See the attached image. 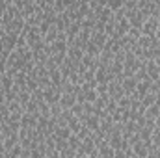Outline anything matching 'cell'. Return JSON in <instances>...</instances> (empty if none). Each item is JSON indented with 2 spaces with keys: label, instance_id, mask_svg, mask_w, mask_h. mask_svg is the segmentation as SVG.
Returning a JSON list of instances; mask_svg holds the SVG:
<instances>
[{
  "label": "cell",
  "instance_id": "1",
  "mask_svg": "<svg viewBox=\"0 0 160 158\" xmlns=\"http://www.w3.org/2000/svg\"><path fill=\"white\" fill-rule=\"evenodd\" d=\"M160 22L157 17H147L143 21V26H142V34H147V36H155L157 30H158Z\"/></svg>",
  "mask_w": 160,
  "mask_h": 158
},
{
  "label": "cell",
  "instance_id": "2",
  "mask_svg": "<svg viewBox=\"0 0 160 158\" xmlns=\"http://www.w3.org/2000/svg\"><path fill=\"white\" fill-rule=\"evenodd\" d=\"M77 102V95L73 91H62V97H60V106L62 108H73V104Z\"/></svg>",
  "mask_w": 160,
  "mask_h": 158
},
{
  "label": "cell",
  "instance_id": "3",
  "mask_svg": "<svg viewBox=\"0 0 160 158\" xmlns=\"http://www.w3.org/2000/svg\"><path fill=\"white\" fill-rule=\"evenodd\" d=\"M136 84H138V80L134 77H123L121 78V87H123L125 95H132L136 91Z\"/></svg>",
  "mask_w": 160,
  "mask_h": 158
},
{
  "label": "cell",
  "instance_id": "4",
  "mask_svg": "<svg viewBox=\"0 0 160 158\" xmlns=\"http://www.w3.org/2000/svg\"><path fill=\"white\" fill-rule=\"evenodd\" d=\"M97 151H99V156H108V158H114L116 156V149L106 141V138L97 145Z\"/></svg>",
  "mask_w": 160,
  "mask_h": 158
},
{
  "label": "cell",
  "instance_id": "5",
  "mask_svg": "<svg viewBox=\"0 0 160 158\" xmlns=\"http://www.w3.org/2000/svg\"><path fill=\"white\" fill-rule=\"evenodd\" d=\"M132 153L138 158H147L149 156V145H145L142 140H138L136 143H132Z\"/></svg>",
  "mask_w": 160,
  "mask_h": 158
},
{
  "label": "cell",
  "instance_id": "6",
  "mask_svg": "<svg viewBox=\"0 0 160 158\" xmlns=\"http://www.w3.org/2000/svg\"><path fill=\"white\" fill-rule=\"evenodd\" d=\"M145 71H147V75H149L151 80H158L160 78V67H158V63H157L155 60H147V62H145Z\"/></svg>",
  "mask_w": 160,
  "mask_h": 158
},
{
  "label": "cell",
  "instance_id": "7",
  "mask_svg": "<svg viewBox=\"0 0 160 158\" xmlns=\"http://www.w3.org/2000/svg\"><path fill=\"white\" fill-rule=\"evenodd\" d=\"M73 132H71V128L67 126V125H58L56 128H54V138H58V140H69V136H71Z\"/></svg>",
  "mask_w": 160,
  "mask_h": 158
},
{
  "label": "cell",
  "instance_id": "8",
  "mask_svg": "<svg viewBox=\"0 0 160 158\" xmlns=\"http://www.w3.org/2000/svg\"><path fill=\"white\" fill-rule=\"evenodd\" d=\"M151 91V78L147 80H140L138 84H136V93H138V97L142 99L145 93H149Z\"/></svg>",
  "mask_w": 160,
  "mask_h": 158
},
{
  "label": "cell",
  "instance_id": "9",
  "mask_svg": "<svg viewBox=\"0 0 160 158\" xmlns=\"http://www.w3.org/2000/svg\"><path fill=\"white\" fill-rule=\"evenodd\" d=\"M89 39L93 41L97 47L104 48V45H106V41H108V36H106V32H91V37H89Z\"/></svg>",
  "mask_w": 160,
  "mask_h": 158
},
{
  "label": "cell",
  "instance_id": "10",
  "mask_svg": "<svg viewBox=\"0 0 160 158\" xmlns=\"http://www.w3.org/2000/svg\"><path fill=\"white\" fill-rule=\"evenodd\" d=\"M147 119H153V121H157L160 116V106L155 102V104H151V106H147L145 108V114H143Z\"/></svg>",
  "mask_w": 160,
  "mask_h": 158
},
{
  "label": "cell",
  "instance_id": "11",
  "mask_svg": "<svg viewBox=\"0 0 160 158\" xmlns=\"http://www.w3.org/2000/svg\"><path fill=\"white\" fill-rule=\"evenodd\" d=\"M101 50H102V48H101V47H97L91 39L88 41V43H86V47H84V52H86V54H91V56H99V54H101Z\"/></svg>",
  "mask_w": 160,
  "mask_h": 158
},
{
  "label": "cell",
  "instance_id": "12",
  "mask_svg": "<svg viewBox=\"0 0 160 158\" xmlns=\"http://www.w3.org/2000/svg\"><path fill=\"white\" fill-rule=\"evenodd\" d=\"M151 43H153V36H147V34H142V36L138 37V41H136V45L142 47V48H149Z\"/></svg>",
  "mask_w": 160,
  "mask_h": 158
},
{
  "label": "cell",
  "instance_id": "13",
  "mask_svg": "<svg viewBox=\"0 0 160 158\" xmlns=\"http://www.w3.org/2000/svg\"><path fill=\"white\" fill-rule=\"evenodd\" d=\"M48 77H50L52 86H60V84H62V80H63L62 73H60V69H54V71H50V73H48Z\"/></svg>",
  "mask_w": 160,
  "mask_h": 158
},
{
  "label": "cell",
  "instance_id": "14",
  "mask_svg": "<svg viewBox=\"0 0 160 158\" xmlns=\"http://www.w3.org/2000/svg\"><path fill=\"white\" fill-rule=\"evenodd\" d=\"M97 97H99L97 89H86L84 91V102H95Z\"/></svg>",
  "mask_w": 160,
  "mask_h": 158
},
{
  "label": "cell",
  "instance_id": "15",
  "mask_svg": "<svg viewBox=\"0 0 160 158\" xmlns=\"http://www.w3.org/2000/svg\"><path fill=\"white\" fill-rule=\"evenodd\" d=\"M155 99H157V95L153 93V91H149V93H145L140 101H142V104L147 108V106H151V104H155Z\"/></svg>",
  "mask_w": 160,
  "mask_h": 158
},
{
  "label": "cell",
  "instance_id": "16",
  "mask_svg": "<svg viewBox=\"0 0 160 158\" xmlns=\"http://www.w3.org/2000/svg\"><path fill=\"white\" fill-rule=\"evenodd\" d=\"M123 4H125V0H108V7L112 9V11H116V9H119V7H123Z\"/></svg>",
  "mask_w": 160,
  "mask_h": 158
}]
</instances>
